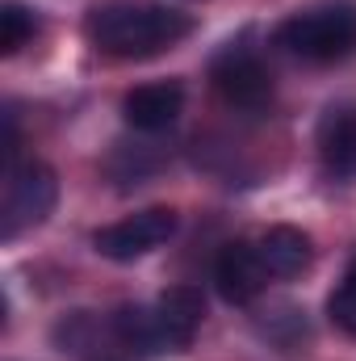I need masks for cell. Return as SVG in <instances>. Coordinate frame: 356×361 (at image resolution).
Segmentation results:
<instances>
[{
  "label": "cell",
  "instance_id": "obj_1",
  "mask_svg": "<svg viewBox=\"0 0 356 361\" xmlns=\"http://www.w3.org/2000/svg\"><path fill=\"white\" fill-rule=\"evenodd\" d=\"M193 30V21L164 8V4H143V0H113V4H96L84 17V34L96 51L117 55V59H147L160 55L168 47H177L180 38Z\"/></svg>",
  "mask_w": 356,
  "mask_h": 361
},
{
  "label": "cell",
  "instance_id": "obj_2",
  "mask_svg": "<svg viewBox=\"0 0 356 361\" xmlns=\"http://www.w3.org/2000/svg\"><path fill=\"white\" fill-rule=\"evenodd\" d=\"M276 42L310 63H336L356 51V4L352 0H323L314 8L293 13L281 21Z\"/></svg>",
  "mask_w": 356,
  "mask_h": 361
},
{
  "label": "cell",
  "instance_id": "obj_3",
  "mask_svg": "<svg viewBox=\"0 0 356 361\" xmlns=\"http://www.w3.org/2000/svg\"><path fill=\"white\" fill-rule=\"evenodd\" d=\"M59 202V177L38 164L25 160L13 173H4V197H0V240H17L21 231L46 223V214Z\"/></svg>",
  "mask_w": 356,
  "mask_h": 361
},
{
  "label": "cell",
  "instance_id": "obj_4",
  "mask_svg": "<svg viewBox=\"0 0 356 361\" xmlns=\"http://www.w3.org/2000/svg\"><path fill=\"white\" fill-rule=\"evenodd\" d=\"M210 80L218 97L231 105V109H243V114H260L272 105V76L260 63L256 51H248L243 42H231L227 51L214 55L210 63Z\"/></svg>",
  "mask_w": 356,
  "mask_h": 361
},
{
  "label": "cell",
  "instance_id": "obj_5",
  "mask_svg": "<svg viewBox=\"0 0 356 361\" xmlns=\"http://www.w3.org/2000/svg\"><path fill=\"white\" fill-rule=\"evenodd\" d=\"M177 235V210L168 206H151V210H139L122 223H109L92 235L96 252L109 257V261H134V257H147L155 252L160 244H168Z\"/></svg>",
  "mask_w": 356,
  "mask_h": 361
},
{
  "label": "cell",
  "instance_id": "obj_6",
  "mask_svg": "<svg viewBox=\"0 0 356 361\" xmlns=\"http://www.w3.org/2000/svg\"><path fill=\"white\" fill-rule=\"evenodd\" d=\"M268 277H272V273H268L260 248L248 244V240L222 244V252H218V261H214V286H218V294H222L231 307L256 302V298L265 294Z\"/></svg>",
  "mask_w": 356,
  "mask_h": 361
},
{
  "label": "cell",
  "instance_id": "obj_7",
  "mask_svg": "<svg viewBox=\"0 0 356 361\" xmlns=\"http://www.w3.org/2000/svg\"><path fill=\"white\" fill-rule=\"evenodd\" d=\"M184 109V89L177 80H164V85H139L134 92H126L122 101V114L134 130L143 135H155V130H168Z\"/></svg>",
  "mask_w": 356,
  "mask_h": 361
},
{
  "label": "cell",
  "instance_id": "obj_8",
  "mask_svg": "<svg viewBox=\"0 0 356 361\" xmlns=\"http://www.w3.org/2000/svg\"><path fill=\"white\" fill-rule=\"evenodd\" d=\"M319 156L327 173L356 177V105L327 109V118L319 122Z\"/></svg>",
  "mask_w": 356,
  "mask_h": 361
},
{
  "label": "cell",
  "instance_id": "obj_9",
  "mask_svg": "<svg viewBox=\"0 0 356 361\" xmlns=\"http://www.w3.org/2000/svg\"><path fill=\"white\" fill-rule=\"evenodd\" d=\"M155 315H160V328H164V336H168V345L177 353V349L193 345V336L201 328V315H205V302H201V294L193 286H177V290L160 294Z\"/></svg>",
  "mask_w": 356,
  "mask_h": 361
},
{
  "label": "cell",
  "instance_id": "obj_10",
  "mask_svg": "<svg viewBox=\"0 0 356 361\" xmlns=\"http://www.w3.org/2000/svg\"><path fill=\"white\" fill-rule=\"evenodd\" d=\"M256 248H260L272 277H298V273L310 269V257H314L310 235L298 231V227H268Z\"/></svg>",
  "mask_w": 356,
  "mask_h": 361
},
{
  "label": "cell",
  "instance_id": "obj_11",
  "mask_svg": "<svg viewBox=\"0 0 356 361\" xmlns=\"http://www.w3.org/2000/svg\"><path fill=\"white\" fill-rule=\"evenodd\" d=\"M113 332L117 341L130 349V353H143V357H155V353H172L164 328H160V315L155 307H122L113 315Z\"/></svg>",
  "mask_w": 356,
  "mask_h": 361
},
{
  "label": "cell",
  "instance_id": "obj_12",
  "mask_svg": "<svg viewBox=\"0 0 356 361\" xmlns=\"http://www.w3.org/2000/svg\"><path fill=\"white\" fill-rule=\"evenodd\" d=\"M34 30H38L34 13H30L25 4L8 0V4L0 8V55H17V51L34 38Z\"/></svg>",
  "mask_w": 356,
  "mask_h": 361
},
{
  "label": "cell",
  "instance_id": "obj_13",
  "mask_svg": "<svg viewBox=\"0 0 356 361\" xmlns=\"http://www.w3.org/2000/svg\"><path fill=\"white\" fill-rule=\"evenodd\" d=\"M327 315H331V324H336V328H344L348 336H356V261L348 265L344 281H340V290L331 294Z\"/></svg>",
  "mask_w": 356,
  "mask_h": 361
}]
</instances>
